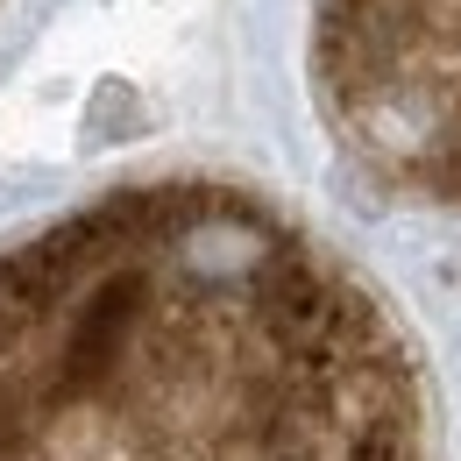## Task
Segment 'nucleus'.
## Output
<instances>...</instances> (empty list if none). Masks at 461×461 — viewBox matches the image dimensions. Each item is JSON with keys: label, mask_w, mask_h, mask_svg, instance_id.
<instances>
[{"label": "nucleus", "mask_w": 461, "mask_h": 461, "mask_svg": "<svg viewBox=\"0 0 461 461\" xmlns=\"http://www.w3.org/2000/svg\"><path fill=\"white\" fill-rule=\"evenodd\" d=\"M0 461H426V391L312 228L157 177L0 241Z\"/></svg>", "instance_id": "f257e3e1"}, {"label": "nucleus", "mask_w": 461, "mask_h": 461, "mask_svg": "<svg viewBox=\"0 0 461 461\" xmlns=\"http://www.w3.org/2000/svg\"><path fill=\"white\" fill-rule=\"evenodd\" d=\"M312 86L376 185L461 213V0H312Z\"/></svg>", "instance_id": "f03ea898"}]
</instances>
